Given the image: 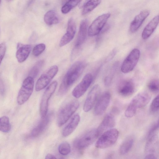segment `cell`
<instances>
[{"mask_svg":"<svg viewBox=\"0 0 159 159\" xmlns=\"http://www.w3.org/2000/svg\"><path fill=\"white\" fill-rule=\"evenodd\" d=\"M58 70V67L57 66H53L41 75L36 83L35 90L39 91L45 88L57 74Z\"/></svg>","mask_w":159,"mask_h":159,"instance_id":"10","label":"cell"},{"mask_svg":"<svg viewBox=\"0 0 159 159\" xmlns=\"http://www.w3.org/2000/svg\"><path fill=\"white\" fill-rule=\"evenodd\" d=\"M82 0H69L62 7L61 11L63 14L69 12Z\"/></svg>","mask_w":159,"mask_h":159,"instance_id":"26","label":"cell"},{"mask_svg":"<svg viewBox=\"0 0 159 159\" xmlns=\"http://www.w3.org/2000/svg\"><path fill=\"white\" fill-rule=\"evenodd\" d=\"M116 125V120L113 115L109 113L106 115L97 128L99 134L103 132L112 128Z\"/></svg>","mask_w":159,"mask_h":159,"instance_id":"19","label":"cell"},{"mask_svg":"<svg viewBox=\"0 0 159 159\" xmlns=\"http://www.w3.org/2000/svg\"><path fill=\"white\" fill-rule=\"evenodd\" d=\"M76 31V25L75 21L73 18H70L68 20L66 32L60 41V47L63 46L70 42L73 39Z\"/></svg>","mask_w":159,"mask_h":159,"instance_id":"15","label":"cell"},{"mask_svg":"<svg viewBox=\"0 0 159 159\" xmlns=\"http://www.w3.org/2000/svg\"><path fill=\"white\" fill-rule=\"evenodd\" d=\"M1 0H0V3H1Z\"/></svg>","mask_w":159,"mask_h":159,"instance_id":"38","label":"cell"},{"mask_svg":"<svg viewBox=\"0 0 159 159\" xmlns=\"http://www.w3.org/2000/svg\"><path fill=\"white\" fill-rule=\"evenodd\" d=\"M134 82L130 80H122L119 84L117 90L118 93L122 96L127 97L132 95L135 90Z\"/></svg>","mask_w":159,"mask_h":159,"instance_id":"17","label":"cell"},{"mask_svg":"<svg viewBox=\"0 0 159 159\" xmlns=\"http://www.w3.org/2000/svg\"><path fill=\"white\" fill-rule=\"evenodd\" d=\"M93 79V76L91 74L88 73L85 75L81 81L73 89L72 95L76 98L82 96L91 84Z\"/></svg>","mask_w":159,"mask_h":159,"instance_id":"11","label":"cell"},{"mask_svg":"<svg viewBox=\"0 0 159 159\" xmlns=\"http://www.w3.org/2000/svg\"><path fill=\"white\" fill-rule=\"evenodd\" d=\"M148 87L149 90L153 93H157L159 91V81L157 79H153L148 83Z\"/></svg>","mask_w":159,"mask_h":159,"instance_id":"31","label":"cell"},{"mask_svg":"<svg viewBox=\"0 0 159 159\" xmlns=\"http://www.w3.org/2000/svg\"><path fill=\"white\" fill-rule=\"evenodd\" d=\"M44 20L45 23L48 25L56 24L58 23V19L55 11L50 10L48 11L44 16Z\"/></svg>","mask_w":159,"mask_h":159,"instance_id":"24","label":"cell"},{"mask_svg":"<svg viewBox=\"0 0 159 159\" xmlns=\"http://www.w3.org/2000/svg\"><path fill=\"white\" fill-rule=\"evenodd\" d=\"M44 63V60H41L38 61L31 69L29 73V76L33 78L39 74Z\"/></svg>","mask_w":159,"mask_h":159,"instance_id":"28","label":"cell"},{"mask_svg":"<svg viewBox=\"0 0 159 159\" xmlns=\"http://www.w3.org/2000/svg\"><path fill=\"white\" fill-rule=\"evenodd\" d=\"M111 77L107 76L105 78L104 80V83L105 85L106 86H109L111 84Z\"/></svg>","mask_w":159,"mask_h":159,"instance_id":"35","label":"cell"},{"mask_svg":"<svg viewBox=\"0 0 159 159\" xmlns=\"http://www.w3.org/2000/svg\"><path fill=\"white\" fill-rule=\"evenodd\" d=\"M134 143V139L132 137H128L122 143L119 150L120 154L124 155L127 153L132 148Z\"/></svg>","mask_w":159,"mask_h":159,"instance_id":"23","label":"cell"},{"mask_svg":"<svg viewBox=\"0 0 159 159\" xmlns=\"http://www.w3.org/2000/svg\"><path fill=\"white\" fill-rule=\"evenodd\" d=\"M56 157L54 155L52 154H48L46 155L45 159H56Z\"/></svg>","mask_w":159,"mask_h":159,"instance_id":"36","label":"cell"},{"mask_svg":"<svg viewBox=\"0 0 159 159\" xmlns=\"http://www.w3.org/2000/svg\"><path fill=\"white\" fill-rule=\"evenodd\" d=\"M6 0L8 1H11V0Z\"/></svg>","mask_w":159,"mask_h":159,"instance_id":"37","label":"cell"},{"mask_svg":"<svg viewBox=\"0 0 159 159\" xmlns=\"http://www.w3.org/2000/svg\"><path fill=\"white\" fill-rule=\"evenodd\" d=\"M111 16L110 13L102 14L96 18L88 29V34L93 37L98 34L101 31Z\"/></svg>","mask_w":159,"mask_h":159,"instance_id":"9","label":"cell"},{"mask_svg":"<svg viewBox=\"0 0 159 159\" xmlns=\"http://www.w3.org/2000/svg\"><path fill=\"white\" fill-rule=\"evenodd\" d=\"M53 114L51 112L43 118L38 125L34 127L30 134V137L35 138L40 135L47 128L53 117Z\"/></svg>","mask_w":159,"mask_h":159,"instance_id":"16","label":"cell"},{"mask_svg":"<svg viewBox=\"0 0 159 159\" xmlns=\"http://www.w3.org/2000/svg\"><path fill=\"white\" fill-rule=\"evenodd\" d=\"M57 85V82L54 81L47 88L42 96L40 106V116L42 119L47 115L48 101L55 91Z\"/></svg>","mask_w":159,"mask_h":159,"instance_id":"8","label":"cell"},{"mask_svg":"<svg viewBox=\"0 0 159 159\" xmlns=\"http://www.w3.org/2000/svg\"><path fill=\"white\" fill-rule=\"evenodd\" d=\"M34 85V80L32 77L28 76L24 80L17 97L19 105L23 104L28 100L33 93Z\"/></svg>","mask_w":159,"mask_h":159,"instance_id":"5","label":"cell"},{"mask_svg":"<svg viewBox=\"0 0 159 159\" xmlns=\"http://www.w3.org/2000/svg\"><path fill=\"white\" fill-rule=\"evenodd\" d=\"M10 129L11 125L9 118L5 116L0 117V131L7 133Z\"/></svg>","mask_w":159,"mask_h":159,"instance_id":"27","label":"cell"},{"mask_svg":"<svg viewBox=\"0 0 159 159\" xmlns=\"http://www.w3.org/2000/svg\"><path fill=\"white\" fill-rule=\"evenodd\" d=\"M119 135L118 130L111 128L103 132L97 140L95 146L99 148H105L114 144Z\"/></svg>","mask_w":159,"mask_h":159,"instance_id":"4","label":"cell"},{"mask_svg":"<svg viewBox=\"0 0 159 159\" xmlns=\"http://www.w3.org/2000/svg\"><path fill=\"white\" fill-rule=\"evenodd\" d=\"M150 96L144 92L139 93L131 100L127 108L125 115L127 118H131L136 114L137 109L145 107L150 101Z\"/></svg>","mask_w":159,"mask_h":159,"instance_id":"2","label":"cell"},{"mask_svg":"<svg viewBox=\"0 0 159 159\" xmlns=\"http://www.w3.org/2000/svg\"><path fill=\"white\" fill-rule=\"evenodd\" d=\"M85 62L83 61L74 63L64 75L58 90L60 95L65 94L70 87L78 80L83 72L85 67Z\"/></svg>","mask_w":159,"mask_h":159,"instance_id":"1","label":"cell"},{"mask_svg":"<svg viewBox=\"0 0 159 159\" xmlns=\"http://www.w3.org/2000/svg\"><path fill=\"white\" fill-rule=\"evenodd\" d=\"M150 13L149 10H144L141 11L134 17L130 25L129 29L131 33H135L138 30L145 20L149 16Z\"/></svg>","mask_w":159,"mask_h":159,"instance_id":"18","label":"cell"},{"mask_svg":"<svg viewBox=\"0 0 159 159\" xmlns=\"http://www.w3.org/2000/svg\"><path fill=\"white\" fill-rule=\"evenodd\" d=\"M6 50V45L4 43L0 44V65L4 57Z\"/></svg>","mask_w":159,"mask_h":159,"instance_id":"33","label":"cell"},{"mask_svg":"<svg viewBox=\"0 0 159 159\" xmlns=\"http://www.w3.org/2000/svg\"><path fill=\"white\" fill-rule=\"evenodd\" d=\"M79 106V101L71 100L64 105L59 110L57 116V123L59 127L64 124L75 112Z\"/></svg>","mask_w":159,"mask_h":159,"instance_id":"3","label":"cell"},{"mask_svg":"<svg viewBox=\"0 0 159 159\" xmlns=\"http://www.w3.org/2000/svg\"><path fill=\"white\" fill-rule=\"evenodd\" d=\"M80 120V117L78 114L75 115L68 124L64 128L62 131L63 136L67 137L71 134L78 125Z\"/></svg>","mask_w":159,"mask_h":159,"instance_id":"22","label":"cell"},{"mask_svg":"<svg viewBox=\"0 0 159 159\" xmlns=\"http://www.w3.org/2000/svg\"><path fill=\"white\" fill-rule=\"evenodd\" d=\"M99 135L97 128L91 129L76 139L74 146L79 150L84 149L92 144Z\"/></svg>","mask_w":159,"mask_h":159,"instance_id":"6","label":"cell"},{"mask_svg":"<svg viewBox=\"0 0 159 159\" xmlns=\"http://www.w3.org/2000/svg\"><path fill=\"white\" fill-rule=\"evenodd\" d=\"M100 92L99 86L94 85L89 93L83 106V110L85 112L90 111L97 101Z\"/></svg>","mask_w":159,"mask_h":159,"instance_id":"13","label":"cell"},{"mask_svg":"<svg viewBox=\"0 0 159 159\" xmlns=\"http://www.w3.org/2000/svg\"><path fill=\"white\" fill-rule=\"evenodd\" d=\"M58 150L59 153L61 155L64 156L67 155L70 152V146L67 142H63L59 146Z\"/></svg>","mask_w":159,"mask_h":159,"instance_id":"29","label":"cell"},{"mask_svg":"<svg viewBox=\"0 0 159 159\" xmlns=\"http://www.w3.org/2000/svg\"><path fill=\"white\" fill-rule=\"evenodd\" d=\"M31 48V46L30 45L18 43L16 57L18 62L22 63L27 59L30 54Z\"/></svg>","mask_w":159,"mask_h":159,"instance_id":"20","label":"cell"},{"mask_svg":"<svg viewBox=\"0 0 159 159\" xmlns=\"http://www.w3.org/2000/svg\"><path fill=\"white\" fill-rule=\"evenodd\" d=\"M4 93V87L3 81L0 79V94L3 96Z\"/></svg>","mask_w":159,"mask_h":159,"instance_id":"34","label":"cell"},{"mask_svg":"<svg viewBox=\"0 0 159 159\" xmlns=\"http://www.w3.org/2000/svg\"><path fill=\"white\" fill-rule=\"evenodd\" d=\"M159 97L157 95L152 100L150 107V110L153 113H156L159 110Z\"/></svg>","mask_w":159,"mask_h":159,"instance_id":"32","label":"cell"},{"mask_svg":"<svg viewBox=\"0 0 159 159\" xmlns=\"http://www.w3.org/2000/svg\"><path fill=\"white\" fill-rule=\"evenodd\" d=\"M101 2V0H89L84 5L82 12V15H85L92 11Z\"/></svg>","mask_w":159,"mask_h":159,"instance_id":"25","label":"cell"},{"mask_svg":"<svg viewBox=\"0 0 159 159\" xmlns=\"http://www.w3.org/2000/svg\"><path fill=\"white\" fill-rule=\"evenodd\" d=\"M159 21V16L158 15L154 17L147 25L142 34V37L143 39H147L151 36L157 27Z\"/></svg>","mask_w":159,"mask_h":159,"instance_id":"21","label":"cell"},{"mask_svg":"<svg viewBox=\"0 0 159 159\" xmlns=\"http://www.w3.org/2000/svg\"><path fill=\"white\" fill-rule=\"evenodd\" d=\"M140 55V51L138 49H133L123 61L120 68L121 71L127 73L133 70L138 62Z\"/></svg>","mask_w":159,"mask_h":159,"instance_id":"7","label":"cell"},{"mask_svg":"<svg viewBox=\"0 0 159 159\" xmlns=\"http://www.w3.org/2000/svg\"><path fill=\"white\" fill-rule=\"evenodd\" d=\"M111 95L108 92H105L99 97L95 105L94 114L96 116H100L104 113L109 104Z\"/></svg>","mask_w":159,"mask_h":159,"instance_id":"12","label":"cell"},{"mask_svg":"<svg viewBox=\"0 0 159 159\" xmlns=\"http://www.w3.org/2000/svg\"><path fill=\"white\" fill-rule=\"evenodd\" d=\"M88 25L87 19L83 20L81 22L73 52L79 50L85 41L88 34Z\"/></svg>","mask_w":159,"mask_h":159,"instance_id":"14","label":"cell"},{"mask_svg":"<svg viewBox=\"0 0 159 159\" xmlns=\"http://www.w3.org/2000/svg\"><path fill=\"white\" fill-rule=\"evenodd\" d=\"M46 46L44 44L41 43L36 45L33 48L32 54L33 56L37 57L41 54L45 50Z\"/></svg>","mask_w":159,"mask_h":159,"instance_id":"30","label":"cell"}]
</instances>
